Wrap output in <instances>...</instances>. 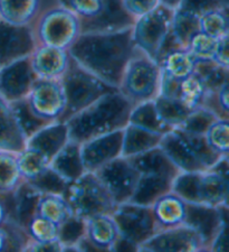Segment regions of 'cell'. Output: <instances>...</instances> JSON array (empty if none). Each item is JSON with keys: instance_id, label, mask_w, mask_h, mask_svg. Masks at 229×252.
<instances>
[{"instance_id": "1", "label": "cell", "mask_w": 229, "mask_h": 252, "mask_svg": "<svg viewBox=\"0 0 229 252\" xmlns=\"http://www.w3.org/2000/svg\"><path fill=\"white\" fill-rule=\"evenodd\" d=\"M137 52L132 27L114 32H81L68 48L69 56L77 64L115 89Z\"/></svg>"}, {"instance_id": "2", "label": "cell", "mask_w": 229, "mask_h": 252, "mask_svg": "<svg viewBox=\"0 0 229 252\" xmlns=\"http://www.w3.org/2000/svg\"><path fill=\"white\" fill-rule=\"evenodd\" d=\"M133 104L115 90L65 120L69 139L79 144L91 138L123 129L129 123Z\"/></svg>"}, {"instance_id": "3", "label": "cell", "mask_w": 229, "mask_h": 252, "mask_svg": "<svg viewBox=\"0 0 229 252\" xmlns=\"http://www.w3.org/2000/svg\"><path fill=\"white\" fill-rule=\"evenodd\" d=\"M159 147L180 173L208 170L224 157L207 145L202 135H192L178 128L168 131Z\"/></svg>"}, {"instance_id": "4", "label": "cell", "mask_w": 229, "mask_h": 252, "mask_svg": "<svg viewBox=\"0 0 229 252\" xmlns=\"http://www.w3.org/2000/svg\"><path fill=\"white\" fill-rule=\"evenodd\" d=\"M171 190L190 204L228 206V177L212 169L179 173L174 177Z\"/></svg>"}, {"instance_id": "5", "label": "cell", "mask_w": 229, "mask_h": 252, "mask_svg": "<svg viewBox=\"0 0 229 252\" xmlns=\"http://www.w3.org/2000/svg\"><path fill=\"white\" fill-rule=\"evenodd\" d=\"M59 81L66 99V108L60 118L62 121L69 119L106 93L117 90L85 70L72 58L66 72Z\"/></svg>"}, {"instance_id": "6", "label": "cell", "mask_w": 229, "mask_h": 252, "mask_svg": "<svg viewBox=\"0 0 229 252\" xmlns=\"http://www.w3.org/2000/svg\"><path fill=\"white\" fill-rule=\"evenodd\" d=\"M64 196L73 215L83 220L95 215L112 214L117 205L97 175L92 172H85L69 183Z\"/></svg>"}, {"instance_id": "7", "label": "cell", "mask_w": 229, "mask_h": 252, "mask_svg": "<svg viewBox=\"0 0 229 252\" xmlns=\"http://www.w3.org/2000/svg\"><path fill=\"white\" fill-rule=\"evenodd\" d=\"M160 65L141 52L130 60L117 90L133 105L152 101L160 93Z\"/></svg>"}, {"instance_id": "8", "label": "cell", "mask_w": 229, "mask_h": 252, "mask_svg": "<svg viewBox=\"0 0 229 252\" xmlns=\"http://www.w3.org/2000/svg\"><path fill=\"white\" fill-rule=\"evenodd\" d=\"M38 45L67 50L81 34L80 18L71 10L55 5L44 9L32 24Z\"/></svg>"}, {"instance_id": "9", "label": "cell", "mask_w": 229, "mask_h": 252, "mask_svg": "<svg viewBox=\"0 0 229 252\" xmlns=\"http://www.w3.org/2000/svg\"><path fill=\"white\" fill-rule=\"evenodd\" d=\"M173 13V9L160 3L134 20L132 37L139 52L158 62L161 48L171 32Z\"/></svg>"}, {"instance_id": "10", "label": "cell", "mask_w": 229, "mask_h": 252, "mask_svg": "<svg viewBox=\"0 0 229 252\" xmlns=\"http://www.w3.org/2000/svg\"><path fill=\"white\" fill-rule=\"evenodd\" d=\"M120 238L132 245L136 250L158 232L151 206L124 202L117 204L112 213Z\"/></svg>"}, {"instance_id": "11", "label": "cell", "mask_w": 229, "mask_h": 252, "mask_svg": "<svg viewBox=\"0 0 229 252\" xmlns=\"http://www.w3.org/2000/svg\"><path fill=\"white\" fill-rule=\"evenodd\" d=\"M95 174L116 204L130 201L140 177L129 158L123 156L110 161Z\"/></svg>"}, {"instance_id": "12", "label": "cell", "mask_w": 229, "mask_h": 252, "mask_svg": "<svg viewBox=\"0 0 229 252\" xmlns=\"http://www.w3.org/2000/svg\"><path fill=\"white\" fill-rule=\"evenodd\" d=\"M26 100L31 111L48 123L60 120L66 108V99L59 80L37 79Z\"/></svg>"}, {"instance_id": "13", "label": "cell", "mask_w": 229, "mask_h": 252, "mask_svg": "<svg viewBox=\"0 0 229 252\" xmlns=\"http://www.w3.org/2000/svg\"><path fill=\"white\" fill-rule=\"evenodd\" d=\"M37 46L32 25H14L0 19V67L28 58Z\"/></svg>"}, {"instance_id": "14", "label": "cell", "mask_w": 229, "mask_h": 252, "mask_svg": "<svg viewBox=\"0 0 229 252\" xmlns=\"http://www.w3.org/2000/svg\"><path fill=\"white\" fill-rule=\"evenodd\" d=\"M138 251L191 252L204 251V248L199 234L191 226L182 224L170 229L159 230L139 247Z\"/></svg>"}, {"instance_id": "15", "label": "cell", "mask_w": 229, "mask_h": 252, "mask_svg": "<svg viewBox=\"0 0 229 252\" xmlns=\"http://www.w3.org/2000/svg\"><path fill=\"white\" fill-rule=\"evenodd\" d=\"M123 129L91 138L81 144V157L85 172L95 173L104 165L122 156Z\"/></svg>"}, {"instance_id": "16", "label": "cell", "mask_w": 229, "mask_h": 252, "mask_svg": "<svg viewBox=\"0 0 229 252\" xmlns=\"http://www.w3.org/2000/svg\"><path fill=\"white\" fill-rule=\"evenodd\" d=\"M37 80L29 56L0 67V97L6 102L25 99Z\"/></svg>"}, {"instance_id": "17", "label": "cell", "mask_w": 229, "mask_h": 252, "mask_svg": "<svg viewBox=\"0 0 229 252\" xmlns=\"http://www.w3.org/2000/svg\"><path fill=\"white\" fill-rule=\"evenodd\" d=\"M227 206L212 207L187 203L185 224L191 226L199 234L204 251H209L212 242L224 227H226L224 210Z\"/></svg>"}, {"instance_id": "18", "label": "cell", "mask_w": 229, "mask_h": 252, "mask_svg": "<svg viewBox=\"0 0 229 252\" xmlns=\"http://www.w3.org/2000/svg\"><path fill=\"white\" fill-rule=\"evenodd\" d=\"M134 19L123 5V0H103L100 14L91 19L80 20L81 32H114L133 26Z\"/></svg>"}, {"instance_id": "19", "label": "cell", "mask_w": 229, "mask_h": 252, "mask_svg": "<svg viewBox=\"0 0 229 252\" xmlns=\"http://www.w3.org/2000/svg\"><path fill=\"white\" fill-rule=\"evenodd\" d=\"M29 59L37 79L60 80L67 70L71 56L64 48L38 45Z\"/></svg>"}, {"instance_id": "20", "label": "cell", "mask_w": 229, "mask_h": 252, "mask_svg": "<svg viewBox=\"0 0 229 252\" xmlns=\"http://www.w3.org/2000/svg\"><path fill=\"white\" fill-rule=\"evenodd\" d=\"M69 140L68 128L65 121L56 120L45 125L34 135L26 140V147L37 150L40 154L52 160L57 153Z\"/></svg>"}, {"instance_id": "21", "label": "cell", "mask_w": 229, "mask_h": 252, "mask_svg": "<svg viewBox=\"0 0 229 252\" xmlns=\"http://www.w3.org/2000/svg\"><path fill=\"white\" fill-rule=\"evenodd\" d=\"M158 230L170 229L185 224L187 217V202L172 190L158 197L151 205Z\"/></svg>"}, {"instance_id": "22", "label": "cell", "mask_w": 229, "mask_h": 252, "mask_svg": "<svg viewBox=\"0 0 229 252\" xmlns=\"http://www.w3.org/2000/svg\"><path fill=\"white\" fill-rule=\"evenodd\" d=\"M85 238L94 250L113 251L120 233L112 214L95 215L85 220Z\"/></svg>"}, {"instance_id": "23", "label": "cell", "mask_w": 229, "mask_h": 252, "mask_svg": "<svg viewBox=\"0 0 229 252\" xmlns=\"http://www.w3.org/2000/svg\"><path fill=\"white\" fill-rule=\"evenodd\" d=\"M26 147V137L16 120L10 104L0 97V150L19 153Z\"/></svg>"}, {"instance_id": "24", "label": "cell", "mask_w": 229, "mask_h": 252, "mask_svg": "<svg viewBox=\"0 0 229 252\" xmlns=\"http://www.w3.org/2000/svg\"><path fill=\"white\" fill-rule=\"evenodd\" d=\"M50 166L69 183L77 180L85 173L81 157V144L69 139L52 158Z\"/></svg>"}, {"instance_id": "25", "label": "cell", "mask_w": 229, "mask_h": 252, "mask_svg": "<svg viewBox=\"0 0 229 252\" xmlns=\"http://www.w3.org/2000/svg\"><path fill=\"white\" fill-rule=\"evenodd\" d=\"M173 180L174 178L165 175L140 174L136 189L129 202L151 206L158 197L171 190Z\"/></svg>"}, {"instance_id": "26", "label": "cell", "mask_w": 229, "mask_h": 252, "mask_svg": "<svg viewBox=\"0 0 229 252\" xmlns=\"http://www.w3.org/2000/svg\"><path fill=\"white\" fill-rule=\"evenodd\" d=\"M43 10V0H0V19L14 25H32Z\"/></svg>"}, {"instance_id": "27", "label": "cell", "mask_w": 229, "mask_h": 252, "mask_svg": "<svg viewBox=\"0 0 229 252\" xmlns=\"http://www.w3.org/2000/svg\"><path fill=\"white\" fill-rule=\"evenodd\" d=\"M163 136L165 135L148 131L145 129L128 124L123 128L122 156L132 157L148 152L150 149L159 147Z\"/></svg>"}, {"instance_id": "28", "label": "cell", "mask_w": 229, "mask_h": 252, "mask_svg": "<svg viewBox=\"0 0 229 252\" xmlns=\"http://www.w3.org/2000/svg\"><path fill=\"white\" fill-rule=\"evenodd\" d=\"M128 158L140 174L165 175L174 178L180 173L160 147Z\"/></svg>"}, {"instance_id": "29", "label": "cell", "mask_w": 229, "mask_h": 252, "mask_svg": "<svg viewBox=\"0 0 229 252\" xmlns=\"http://www.w3.org/2000/svg\"><path fill=\"white\" fill-rule=\"evenodd\" d=\"M13 213L11 220L18 223L25 229L27 223L36 214V207L40 197V193L31 185L24 181L13 194Z\"/></svg>"}, {"instance_id": "30", "label": "cell", "mask_w": 229, "mask_h": 252, "mask_svg": "<svg viewBox=\"0 0 229 252\" xmlns=\"http://www.w3.org/2000/svg\"><path fill=\"white\" fill-rule=\"evenodd\" d=\"M196 60L186 48H177L159 60L161 72L177 81H182L195 73Z\"/></svg>"}, {"instance_id": "31", "label": "cell", "mask_w": 229, "mask_h": 252, "mask_svg": "<svg viewBox=\"0 0 229 252\" xmlns=\"http://www.w3.org/2000/svg\"><path fill=\"white\" fill-rule=\"evenodd\" d=\"M153 102L159 118L170 129L181 126L192 111L179 97L159 94Z\"/></svg>"}, {"instance_id": "32", "label": "cell", "mask_w": 229, "mask_h": 252, "mask_svg": "<svg viewBox=\"0 0 229 252\" xmlns=\"http://www.w3.org/2000/svg\"><path fill=\"white\" fill-rule=\"evenodd\" d=\"M128 124L145 129L148 131L161 133V135H166L168 131L171 130L159 118L153 100L133 105L132 110L130 112Z\"/></svg>"}, {"instance_id": "33", "label": "cell", "mask_w": 229, "mask_h": 252, "mask_svg": "<svg viewBox=\"0 0 229 252\" xmlns=\"http://www.w3.org/2000/svg\"><path fill=\"white\" fill-rule=\"evenodd\" d=\"M36 214L57 225H60L73 215L66 198L59 194H40Z\"/></svg>"}, {"instance_id": "34", "label": "cell", "mask_w": 229, "mask_h": 252, "mask_svg": "<svg viewBox=\"0 0 229 252\" xmlns=\"http://www.w3.org/2000/svg\"><path fill=\"white\" fill-rule=\"evenodd\" d=\"M23 182L17 165V153L0 150V195L13 193Z\"/></svg>"}, {"instance_id": "35", "label": "cell", "mask_w": 229, "mask_h": 252, "mask_svg": "<svg viewBox=\"0 0 229 252\" xmlns=\"http://www.w3.org/2000/svg\"><path fill=\"white\" fill-rule=\"evenodd\" d=\"M199 32V17L185 10L174 9L171 32L175 42L181 48H186L190 38Z\"/></svg>"}, {"instance_id": "36", "label": "cell", "mask_w": 229, "mask_h": 252, "mask_svg": "<svg viewBox=\"0 0 229 252\" xmlns=\"http://www.w3.org/2000/svg\"><path fill=\"white\" fill-rule=\"evenodd\" d=\"M228 7L206 11L199 16V31L215 39L229 36Z\"/></svg>"}, {"instance_id": "37", "label": "cell", "mask_w": 229, "mask_h": 252, "mask_svg": "<svg viewBox=\"0 0 229 252\" xmlns=\"http://www.w3.org/2000/svg\"><path fill=\"white\" fill-rule=\"evenodd\" d=\"M50 162L43 154L29 147H25L17 153L18 169L25 182L34 180L42 174L50 166Z\"/></svg>"}, {"instance_id": "38", "label": "cell", "mask_w": 229, "mask_h": 252, "mask_svg": "<svg viewBox=\"0 0 229 252\" xmlns=\"http://www.w3.org/2000/svg\"><path fill=\"white\" fill-rule=\"evenodd\" d=\"M207 93L206 85L197 73H192L179 84L178 97L191 110L202 107Z\"/></svg>"}, {"instance_id": "39", "label": "cell", "mask_w": 229, "mask_h": 252, "mask_svg": "<svg viewBox=\"0 0 229 252\" xmlns=\"http://www.w3.org/2000/svg\"><path fill=\"white\" fill-rule=\"evenodd\" d=\"M9 104L11 109H13L16 120H17L20 129H22L23 133L26 137V140L31 135H34L36 131H38L40 128L44 127L45 125L50 124L46 120L40 119L39 117L36 116L31 111L26 97L25 99L15 101V102H11Z\"/></svg>"}, {"instance_id": "40", "label": "cell", "mask_w": 229, "mask_h": 252, "mask_svg": "<svg viewBox=\"0 0 229 252\" xmlns=\"http://www.w3.org/2000/svg\"><path fill=\"white\" fill-rule=\"evenodd\" d=\"M207 145L220 156H228L229 152V121L227 118H218L204 132Z\"/></svg>"}, {"instance_id": "41", "label": "cell", "mask_w": 229, "mask_h": 252, "mask_svg": "<svg viewBox=\"0 0 229 252\" xmlns=\"http://www.w3.org/2000/svg\"><path fill=\"white\" fill-rule=\"evenodd\" d=\"M228 68L219 66L212 61H202L196 63L195 73L201 78L208 92H216L228 82Z\"/></svg>"}, {"instance_id": "42", "label": "cell", "mask_w": 229, "mask_h": 252, "mask_svg": "<svg viewBox=\"0 0 229 252\" xmlns=\"http://www.w3.org/2000/svg\"><path fill=\"white\" fill-rule=\"evenodd\" d=\"M28 184L31 185L40 194H59L65 195L68 188L69 182L65 180L58 173H56L51 166L38 175L34 180L28 181Z\"/></svg>"}, {"instance_id": "43", "label": "cell", "mask_w": 229, "mask_h": 252, "mask_svg": "<svg viewBox=\"0 0 229 252\" xmlns=\"http://www.w3.org/2000/svg\"><path fill=\"white\" fill-rule=\"evenodd\" d=\"M85 237V220L76 215H71L66 221L58 225V240L65 251H77V245Z\"/></svg>"}, {"instance_id": "44", "label": "cell", "mask_w": 229, "mask_h": 252, "mask_svg": "<svg viewBox=\"0 0 229 252\" xmlns=\"http://www.w3.org/2000/svg\"><path fill=\"white\" fill-rule=\"evenodd\" d=\"M25 230L34 242H51L58 240V225L37 214L30 219Z\"/></svg>"}, {"instance_id": "45", "label": "cell", "mask_w": 229, "mask_h": 252, "mask_svg": "<svg viewBox=\"0 0 229 252\" xmlns=\"http://www.w3.org/2000/svg\"><path fill=\"white\" fill-rule=\"evenodd\" d=\"M216 119H218L214 112L209 109L200 107L192 110L187 119L183 121L181 126H179L178 129L182 131L192 133V135H204L209 126L214 123Z\"/></svg>"}, {"instance_id": "46", "label": "cell", "mask_w": 229, "mask_h": 252, "mask_svg": "<svg viewBox=\"0 0 229 252\" xmlns=\"http://www.w3.org/2000/svg\"><path fill=\"white\" fill-rule=\"evenodd\" d=\"M217 42L215 39L204 34L202 32H198L190 38L186 50L194 56L196 62H202V61H212L214 58Z\"/></svg>"}, {"instance_id": "47", "label": "cell", "mask_w": 229, "mask_h": 252, "mask_svg": "<svg viewBox=\"0 0 229 252\" xmlns=\"http://www.w3.org/2000/svg\"><path fill=\"white\" fill-rule=\"evenodd\" d=\"M57 5L71 10L80 20H84L91 19L100 14L103 7V0H57Z\"/></svg>"}, {"instance_id": "48", "label": "cell", "mask_w": 229, "mask_h": 252, "mask_svg": "<svg viewBox=\"0 0 229 252\" xmlns=\"http://www.w3.org/2000/svg\"><path fill=\"white\" fill-rule=\"evenodd\" d=\"M228 7V0H181L177 9L185 10L196 16L218 8Z\"/></svg>"}, {"instance_id": "49", "label": "cell", "mask_w": 229, "mask_h": 252, "mask_svg": "<svg viewBox=\"0 0 229 252\" xmlns=\"http://www.w3.org/2000/svg\"><path fill=\"white\" fill-rule=\"evenodd\" d=\"M160 3V0H123V5L126 11L134 19L150 13Z\"/></svg>"}, {"instance_id": "50", "label": "cell", "mask_w": 229, "mask_h": 252, "mask_svg": "<svg viewBox=\"0 0 229 252\" xmlns=\"http://www.w3.org/2000/svg\"><path fill=\"white\" fill-rule=\"evenodd\" d=\"M228 38H229V36H226V37L218 39V42H217V46H216L214 58H212V62L218 64L219 66H222L224 68H228V70H229Z\"/></svg>"}, {"instance_id": "51", "label": "cell", "mask_w": 229, "mask_h": 252, "mask_svg": "<svg viewBox=\"0 0 229 252\" xmlns=\"http://www.w3.org/2000/svg\"><path fill=\"white\" fill-rule=\"evenodd\" d=\"M25 251H65V248L59 240L51 242H34L30 240Z\"/></svg>"}, {"instance_id": "52", "label": "cell", "mask_w": 229, "mask_h": 252, "mask_svg": "<svg viewBox=\"0 0 229 252\" xmlns=\"http://www.w3.org/2000/svg\"><path fill=\"white\" fill-rule=\"evenodd\" d=\"M11 194L0 195V225H2L8 219H11L13 213V196Z\"/></svg>"}, {"instance_id": "53", "label": "cell", "mask_w": 229, "mask_h": 252, "mask_svg": "<svg viewBox=\"0 0 229 252\" xmlns=\"http://www.w3.org/2000/svg\"><path fill=\"white\" fill-rule=\"evenodd\" d=\"M162 5H165L167 7L171 8V9H177L178 6L180 5V2H181V0H160Z\"/></svg>"}]
</instances>
